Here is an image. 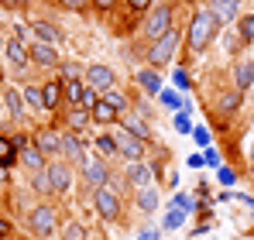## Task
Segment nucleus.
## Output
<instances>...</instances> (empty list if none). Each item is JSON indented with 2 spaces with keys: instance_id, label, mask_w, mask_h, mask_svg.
Segmentation results:
<instances>
[{
  "instance_id": "nucleus-8",
  "label": "nucleus",
  "mask_w": 254,
  "mask_h": 240,
  "mask_svg": "<svg viewBox=\"0 0 254 240\" xmlns=\"http://www.w3.org/2000/svg\"><path fill=\"white\" fill-rule=\"evenodd\" d=\"M59 155L65 158V165H83L86 161V148H83V141H79V134L65 130L62 141H59Z\"/></svg>"
},
{
  "instance_id": "nucleus-12",
  "label": "nucleus",
  "mask_w": 254,
  "mask_h": 240,
  "mask_svg": "<svg viewBox=\"0 0 254 240\" xmlns=\"http://www.w3.org/2000/svg\"><path fill=\"white\" fill-rule=\"evenodd\" d=\"M0 52H3V59L10 62V69H17V72H24V69H28V62H31V59H28V48H24L17 38L3 41V48H0Z\"/></svg>"
},
{
  "instance_id": "nucleus-21",
  "label": "nucleus",
  "mask_w": 254,
  "mask_h": 240,
  "mask_svg": "<svg viewBox=\"0 0 254 240\" xmlns=\"http://www.w3.org/2000/svg\"><path fill=\"white\" fill-rule=\"evenodd\" d=\"M237 107H241V89H227V93H220V100H216V114H220V117L234 114Z\"/></svg>"
},
{
  "instance_id": "nucleus-49",
  "label": "nucleus",
  "mask_w": 254,
  "mask_h": 240,
  "mask_svg": "<svg viewBox=\"0 0 254 240\" xmlns=\"http://www.w3.org/2000/svg\"><path fill=\"white\" fill-rule=\"evenodd\" d=\"M182 3H192V0H182Z\"/></svg>"
},
{
  "instance_id": "nucleus-17",
  "label": "nucleus",
  "mask_w": 254,
  "mask_h": 240,
  "mask_svg": "<svg viewBox=\"0 0 254 240\" xmlns=\"http://www.w3.org/2000/svg\"><path fill=\"white\" fill-rule=\"evenodd\" d=\"M17 161H21V165H24L28 172H45V168H48L45 155L38 151V148H35V144H28L24 151H17Z\"/></svg>"
},
{
  "instance_id": "nucleus-48",
  "label": "nucleus",
  "mask_w": 254,
  "mask_h": 240,
  "mask_svg": "<svg viewBox=\"0 0 254 240\" xmlns=\"http://www.w3.org/2000/svg\"><path fill=\"white\" fill-rule=\"evenodd\" d=\"M0 86H3V69H0Z\"/></svg>"
},
{
  "instance_id": "nucleus-15",
  "label": "nucleus",
  "mask_w": 254,
  "mask_h": 240,
  "mask_svg": "<svg viewBox=\"0 0 254 240\" xmlns=\"http://www.w3.org/2000/svg\"><path fill=\"white\" fill-rule=\"evenodd\" d=\"M3 107H7L10 120L24 117V100H21V89L17 86H3Z\"/></svg>"
},
{
  "instance_id": "nucleus-32",
  "label": "nucleus",
  "mask_w": 254,
  "mask_h": 240,
  "mask_svg": "<svg viewBox=\"0 0 254 240\" xmlns=\"http://www.w3.org/2000/svg\"><path fill=\"white\" fill-rule=\"evenodd\" d=\"M31 189L38 196H52V185H48V172H31Z\"/></svg>"
},
{
  "instance_id": "nucleus-47",
  "label": "nucleus",
  "mask_w": 254,
  "mask_h": 240,
  "mask_svg": "<svg viewBox=\"0 0 254 240\" xmlns=\"http://www.w3.org/2000/svg\"><path fill=\"white\" fill-rule=\"evenodd\" d=\"M248 158L254 161V134H251V144H248Z\"/></svg>"
},
{
  "instance_id": "nucleus-2",
  "label": "nucleus",
  "mask_w": 254,
  "mask_h": 240,
  "mask_svg": "<svg viewBox=\"0 0 254 240\" xmlns=\"http://www.w3.org/2000/svg\"><path fill=\"white\" fill-rule=\"evenodd\" d=\"M179 45H182V31L172 28L165 38L151 41V48H148V62H151V65H169L172 59H175V52H179Z\"/></svg>"
},
{
  "instance_id": "nucleus-38",
  "label": "nucleus",
  "mask_w": 254,
  "mask_h": 240,
  "mask_svg": "<svg viewBox=\"0 0 254 240\" xmlns=\"http://www.w3.org/2000/svg\"><path fill=\"white\" fill-rule=\"evenodd\" d=\"M192 137H196V144H199V148H206V144H210V130H206V127H196V130H192Z\"/></svg>"
},
{
  "instance_id": "nucleus-45",
  "label": "nucleus",
  "mask_w": 254,
  "mask_h": 240,
  "mask_svg": "<svg viewBox=\"0 0 254 240\" xmlns=\"http://www.w3.org/2000/svg\"><path fill=\"white\" fill-rule=\"evenodd\" d=\"M117 0H93V7H100V10H110Z\"/></svg>"
},
{
  "instance_id": "nucleus-23",
  "label": "nucleus",
  "mask_w": 254,
  "mask_h": 240,
  "mask_svg": "<svg viewBox=\"0 0 254 240\" xmlns=\"http://www.w3.org/2000/svg\"><path fill=\"white\" fill-rule=\"evenodd\" d=\"M62 100V82H42V107L45 110H55Z\"/></svg>"
},
{
  "instance_id": "nucleus-9",
  "label": "nucleus",
  "mask_w": 254,
  "mask_h": 240,
  "mask_svg": "<svg viewBox=\"0 0 254 240\" xmlns=\"http://www.w3.org/2000/svg\"><path fill=\"white\" fill-rule=\"evenodd\" d=\"M127 182H130V189H151V185H155V165L130 161V168H127Z\"/></svg>"
},
{
  "instance_id": "nucleus-24",
  "label": "nucleus",
  "mask_w": 254,
  "mask_h": 240,
  "mask_svg": "<svg viewBox=\"0 0 254 240\" xmlns=\"http://www.w3.org/2000/svg\"><path fill=\"white\" fill-rule=\"evenodd\" d=\"M134 202H137L141 213H155V209H158V189H155V185H151V189H137Z\"/></svg>"
},
{
  "instance_id": "nucleus-14",
  "label": "nucleus",
  "mask_w": 254,
  "mask_h": 240,
  "mask_svg": "<svg viewBox=\"0 0 254 240\" xmlns=\"http://www.w3.org/2000/svg\"><path fill=\"white\" fill-rule=\"evenodd\" d=\"M59 141H62V134L59 130H38L35 137H31V144L42 151L45 158H52V155H59Z\"/></svg>"
},
{
  "instance_id": "nucleus-4",
  "label": "nucleus",
  "mask_w": 254,
  "mask_h": 240,
  "mask_svg": "<svg viewBox=\"0 0 254 240\" xmlns=\"http://www.w3.org/2000/svg\"><path fill=\"white\" fill-rule=\"evenodd\" d=\"M55 223H59V216H55L52 206H35V209L28 213V227H31V234L38 240L52 237V234H55Z\"/></svg>"
},
{
  "instance_id": "nucleus-50",
  "label": "nucleus",
  "mask_w": 254,
  "mask_h": 240,
  "mask_svg": "<svg viewBox=\"0 0 254 240\" xmlns=\"http://www.w3.org/2000/svg\"><path fill=\"white\" fill-rule=\"evenodd\" d=\"M0 48H3V38H0Z\"/></svg>"
},
{
  "instance_id": "nucleus-37",
  "label": "nucleus",
  "mask_w": 254,
  "mask_h": 240,
  "mask_svg": "<svg viewBox=\"0 0 254 240\" xmlns=\"http://www.w3.org/2000/svg\"><path fill=\"white\" fill-rule=\"evenodd\" d=\"M182 220H186V213L172 206V213H169V216H165V230H175V227H182Z\"/></svg>"
},
{
  "instance_id": "nucleus-33",
  "label": "nucleus",
  "mask_w": 254,
  "mask_h": 240,
  "mask_svg": "<svg viewBox=\"0 0 254 240\" xmlns=\"http://www.w3.org/2000/svg\"><path fill=\"white\" fill-rule=\"evenodd\" d=\"M237 31H241V41H254V14L237 17Z\"/></svg>"
},
{
  "instance_id": "nucleus-13",
  "label": "nucleus",
  "mask_w": 254,
  "mask_h": 240,
  "mask_svg": "<svg viewBox=\"0 0 254 240\" xmlns=\"http://www.w3.org/2000/svg\"><path fill=\"white\" fill-rule=\"evenodd\" d=\"M210 14L216 17V24H230L241 17V0H213Z\"/></svg>"
},
{
  "instance_id": "nucleus-22",
  "label": "nucleus",
  "mask_w": 254,
  "mask_h": 240,
  "mask_svg": "<svg viewBox=\"0 0 254 240\" xmlns=\"http://www.w3.org/2000/svg\"><path fill=\"white\" fill-rule=\"evenodd\" d=\"M89 117L96 120V123H117V120H121V114H117L107 100H96V107L89 110Z\"/></svg>"
},
{
  "instance_id": "nucleus-30",
  "label": "nucleus",
  "mask_w": 254,
  "mask_h": 240,
  "mask_svg": "<svg viewBox=\"0 0 254 240\" xmlns=\"http://www.w3.org/2000/svg\"><path fill=\"white\" fill-rule=\"evenodd\" d=\"M93 144H96V151H100L103 158H110V155H117V144H114V134H96V137H93Z\"/></svg>"
},
{
  "instance_id": "nucleus-20",
  "label": "nucleus",
  "mask_w": 254,
  "mask_h": 240,
  "mask_svg": "<svg viewBox=\"0 0 254 240\" xmlns=\"http://www.w3.org/2000/svg\"><path fill=\"white\" fill-rule=\"evenodd\" d=\"M254 86V62H237V69H234V89H251Z\"/></svg>"
},
{
  "instance_id": "nucleus-27",
  "label": "nucleus",
  "mask_w": 254,
  "mask_h": 240,
  "mask_svg": "<svg viewBox=\"0 0 254 240\" xmlns=\"http://www.w3.org/2000/svg\"><path fill=\"white\" fill-rule=\"evenodd\" d=\"M21 100H24V107H31V110H45L42 107V86H24V89H21Z\"/></svg>"
},
{
  "instance_id": "nucleus-34",
  "label": "nucleus",
  "mask_w": 254,
  "mask_h": 240,
  "mask_svg": "<svg viewBox=\"0 0 254 240\" xmlns=\"http://www.w3.org/2000/svg\"><path fill=\"white\" fill-rule=\"evenodd\" d=\"M62 240H86V227L83 223H65L62 227Z\"/></svg>"
},
{
  "instance_id": "nucleus-39",
  "label": "nucleus",
  "mask_w": 254,
  "mask_h": 240,
  "mask_svg": "<svg viewBox=\"0 0 254 240\" xmlns=\"http://www.w3.org/2000/svg\"><path fill=\"white\" fill-rule=\"evenodd\" d=\"M59 3H62L65 10H83V7L89 3V0H59Z\"/></svg>"
},
{
  "instance_id": "nucleus-35",
  "label": "nucleus",
  "mask_w": 254,
  "mask_h": 240,
  "mask_svg": "<svg viewBox=\"0 0 254 240\" xmlns=\"http://www.w3.org/2000/svg\"><path fill=\"white\" fill-rule=\"evenodd\" d=\"M103 100H107L117 114H124V110H127V96H124V93H117V89H107V96H103Z\"/></svg>"
},
{
  "instance_id": "nucleus-44",
  "label": "nucleus",
  "mask_w": 254,
  "mask_h": 240,
  "mask_svg": "<svg viewBox=\"0 0 254 240\" xmlns=\"http://www.w3.org/2000/svg\"><path fill=\"white\" fill-rule=\"evenodd\" d=\"M127 3H130L134 10H148V3H151V0H127Z\"/></svg>"
},
{
  "instance_id": "nucleus-3",
  "label": "nucleus",
  "mask_w": 254,
  "mask_h": 240,
  "mask_svg": "<svg viewBox=\"0 0 254 240\" xmlns=\"http://www.w3.org/2000/svg\"><path fill=\"white\" fill-rule=\"evenodd\" d=\"M169 31H172V7L169 3L151 7V14H148V21H144V38L158 41V38H165Z\"/></svg>"
},
{
  "instance_id": "nucleus-10",
  "label": "nucleus",
  "mask_w": 254,
  "mask_h": 240,
  "mask_svg": "<svg viewBox=\"0 0 254 240\" xmlns=\"http://www.w3.org/2000/svg\"><path fill=\"white\" fill-rule=\"evenodd\" d=\"M86 86H93V89H114V82H117V72L110 69V65H89L83 76Z\"/></svg>"
},
{
  "instance_id": "nucleus-40",
  "label": "nucleus",
  "mask_w": 254,
  "mask_h": 240,
  "mask_svg": "<svg viewBox=\"0 0 254 240\" xmlns=\"http://www.w3.org/2000/svg\"><path fill=\"white\" fill-rule=\"evenodd\" d=\"M62 79L69 82V79H79V69L76 65H62Z\"/></svg>"
},
{
  "instance_id": "nucleus-51",
  "label": "nucleus",
  "mask_w": 254,
  "mask_h": 240,
  "mask_svg": "<svg viewBox=\"0 0 254 240\" xmlns=\"http://www.w3.org/2000/svg\"><path fill=\"white\" fill-rule=\"evenodd\" d=\"M17 240H24V237H17Z\"/></svg>"
},
{
  "instance_id": "nucleus-42",
  "label": "nucleus",
  "mask_w": 254,
  "mask_h": 240,
  "mask_svg": "<svg viewBox=\"0 0 254 240\" xmlns=\"http://www.w3.org/2000/svg\"><path fill=\"white\" fill-rule=\"evenodd\" d=\"M3 237H10V220L0 216V240H3Z\"/></svg>"
},
{
  "instance_id": "nucleus-6",
  "label": "nucleus",
  "mask_w": 254,
  "mask_h": 240,
  "mask_svg": "<svg viewBox=\"0 0 254 240\" xmlns=\"http://www.w3.org/2000/svg\"><path fill=\"white\" fill-rule=\"evenodd\" d=\"M93 206H96V213L107 220V223H114L117 216H121V199L107 189V185H100V189H93Z\"/></svg>"
},
{
  "instance_id": "nucleus-11",
  "label": "nucleus",
  "mask_w": 254,
  "mask_h": 240,
  "mask_svg": "<svg viewBox=\"0 0 254 240\" xmlns=\"http://www.w3.org/2000/svg\"><path fill=\"white\" fill-rule=\"evenodd\" d=\"M79 172H83V182L93 185V189H100V185L107 182V175H110V168H107L100 158H86L83 165H79Z\"/></svg>"
},
{
  "instance_id": "nucleus-31",
  "label": "nucleus",
  "mask_w": 254,
  "mask_h": 240,
  "mask_svg": "<svg viewBox=\"0 0 254 240\" xmlns=\"http://www.w3.org/2000/svg\"><path fill=\"white\" fill-rule=\"evenodd\" d=\"M137 86H144L148 93H158L162 89V79H158L155 69H144V72H137Z\"/></svg>"
},
{
  "instance_id": "nucleus-7",
  "label": "nucleus",
  "mask_w": 254,
  "mask_h": 240,
  "mask_svg": "<svg viewBox=\"0 0 254 240\" xmlns=\"http://www.w3.org/2000/svg\"><path fill=\"white\" fill-rule=\"evenodd\" d=\"M48 185H52V196H65L69 189H72V172H69V165L65 161H52L48 168Z\"/></svg>"
},
{
  "instance_id": "nucleus-26",
  "label": "nucleus",
  "mask_w": 254,
  "mask_h": 240,
  "mask_svg": "<svg viewBox=\"0 0 254 240\" xmlns=\"http://www.w3.org/2000/svg\"><path fill=\"white\" fill-rule=\"evenodd\" d=\"M103 185H107V189H110V192H114L117 199H124L127 192H130V182H127V175H117V172H110Z\"/></svg>"
},
{
  "instance_id": "nucleus-25",
  "label": "nucleus",
  "mask_w": 254,
  "mask_h": 240,
  "mask_svg": "<svg viewBox=\"0 0 254 240\" xmlns=\"http://www.w3.org/2000/svg\"><path fill=\"white\" fill-rule=\"evenodd\" d=\"M86 123H89V110H83V107H72V110L65 114V127H69L72 134H79Z\"/></svg>"
},
{
  "instance_id": "nucleus-36",
  "label": "nucleus",
  "mask_w": 254,
  "mask_h": 240,
  "mask_svg": "<svg viewBox=\"0 0 254 240\" xmlns=\"http://www.w3.org/2000/svg\"><path fill=\"white\" fill-rule=\"evenodd\" d=\"M96 100H100V96H96V89H93V86H83V100H79V107H83V110H93V107H96Z\"/></svg>"
},
{
  "instance_id": "nucleus-41",
  "label": "nucleus",
  "mask_w": 254,
  "mask_h": 240,
  "mask_svg": "<svg viewBox=\"0 0 254 240\" xmlns=\"http://www.w3.org/2000/svg\"><path fill=\"white\" fill-rule=\"evenodd\" d=\"M234 179H237V175H234V172H227V168H223V172H220V182H223V185H234Z\"/></svg>"
},
{
  "instance_id": "nucleus-29",
  "label": "nucleus",
  "mask_w": 254,
  "mask_h": 240,
  "mask_svg": "<svg viewBox=\"0 0 254 240\" xmlns=\"http://www.w3.org/2000/svg\"><path fill=\"white\" fill-rule=\"evenodd\" d=\"M14 161H17V151H14L10 137H3V134H0V168H10Z\"/></svg>"
},
{
  "instance_id": "nucleus-1",
  "label": "nucleus",
  "mask_w": 254,
  "mask_h": 240,
  "mask_svg": "<svg viewBox=\"0 0 254 240\" xmlns=\"http://www.w3.org/2000/svg\"><path fill=\"white\" fill-rule=\"evenodd\" d=\"M216 31H220V24H216V17H213L210 10H196L192 21H189V31H186V45L192 52H203V48L213 45Z\"/></svg>"
},
{
  "instance_id": "nucleus-43",
  "label": "nucleus",
  "mask_w": 254,
  "mask_h": 240,
  "mask_svg": "<svg viewBox=\"0 0 254 240\" xmlns=\"http://www.w3.org/2000/svg\"><path fill=\"white\" fill-rule=\"evenodd\" d=\"M175 202H179V209H182V213H189V209H192V202L186 199V196H175Z\"/></svg>"
},
{
  "instance_id": "nucleus-19",
  "label": "nucleus",
  "mask_w": 254,
  "mask_h": 240,
  "mask_svg": "<svg viewBox=\"0 0 254 240\" xmlns=\"http://www.w3.org/2000/svg\"><path fill=\"white\" fill-rule=\"evenodd\" d=\"M28 59H31V62H38V65H55V62H59L55 48H52V45H45V41H35V45L28 48Z\"/></svg>"
},
{
  "instance_id": "nucleus-5",
  "label": "nucleus",
  "mask_w": 254,
  "mask_h": 240,
  "mask_svg": "<svg viewBox=\"0 0 254 240\" xmlns=\"http://www.w3.org/2000/svg\"><path fill=\"white\" fill-rule=\"evenodd\" d=\"M114 144H117V155L127 158V161H141V158H144V141H141V137H134V134L124 130V127H117Z\"/></svg>"
},
{
  "instance_id": "nucleus-18",
  "label": "nucleus",
  "mask_w": 254,
  "mask_h": 240,
  "mask_svg": "<svg viewBox=\"0 0 254 240\" xmlns=\"http://www.w3.org/2000/svg\"><path fill=\"white\" fill-rule=\"evenodd\" d=\"M31 31H35V41H45V45H52V48L62 41V31H59L55 24H48V21H35Z\"/></svg>"
},
{
  "instance_id": "nucleus-28",
  "label": "nucleus",
  "mask_w": 254,
  "mask_h": 240,
  "mask_svg": "<svg viewBox=\"0 0 254 240\" xmlns=\"http://www.w3.org/2000/svg\"><path fill=\"white\" fill-rule=\"evenodd\" d=\"M83 79H69V82H62V89H65V100L72 103V107H79V100H83Z\"/></svg>"
},
{
  "instance_id": "nucleus-16",
  "label": "nucleus",
  "mask_w": 254,
  "mask_h": 240,
  "mask_svg": "<svg viewBox=\"0 0 254 240\" xmlns=\"http://www.w3.org/2000/svg\"><path fill=\"white\" fill-rule=\"evenodd\" d=\"M121 127H124V130H130L134 137H141L144 144L151 141V130H148V120L141 117V114H124V120H121Z\"/></svg>"
},
{
  "instance_id": "nucleus-46",
  "label": "nucleus",
  "mask_w": 254,
  "mask_h": 240,
  "mask_svg": "<svg viewBox=\"0 0 254 240\" xmlns=\"http://www.w3.org/2000/svg\"><path fill=\"white\" fill-rule=\"evenodd\" d=\"M7 185V168H0V189Z\"/></svg>"
}]
</instances>
